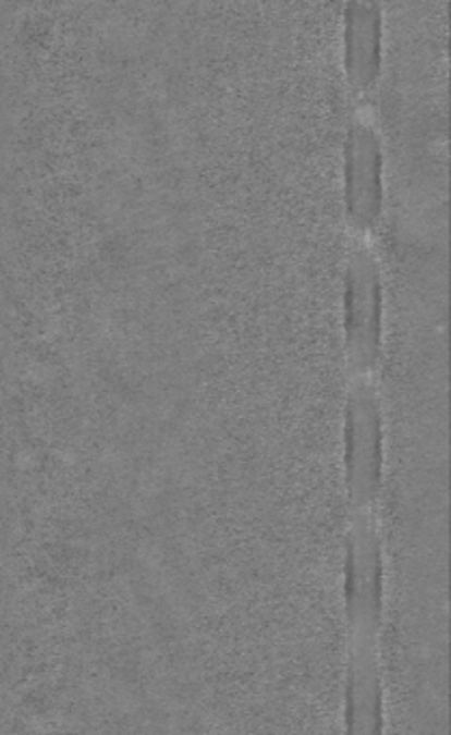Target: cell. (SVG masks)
<instances>
[{
    "mask_svg": "<svg viewBox=\"0 0 451 735\" xmlns=\"http://www.w3.org/2000/svg\"><path fill=\"white\" fill-rule=\"evenodd\" d=\"M385 204L382 140L371 117L356 108L345 138V211L350 226L365 237L378 222Z\"/></svg>",
    "mask_w": 451,
    "mask_h": 735,
    "instance_id": "cell-4",
    "label": "cell"
},
{
    "mask_svg": "<svg viewBox=\"0 0 451 735\" xmlns=\"http://www.w3.org/2000/svg\"><path fill=\"white\" fill-rule=\"evenodd\" d=\"M345 617L348 688L345 735H382L385 699L380 669V628L385 607L382 541L371 535L348 539Z\"/></svg>",
    "mask_w": 451,
    "mask_h": 735,
    "instance_id": "cell-1",
    "label": "cell"
},
{
    "mask_svg": "<svg viewBox=\"0 0 451 735\" xmlns=\"http://www.w3.org/2000/svg\"><path fill=\"white\" fill-rule=\"evenodd\" d=\"M382 65V7L374 0H352L343 11V70L356 96L374 89Z\"/></svg>",
    "mask_w": 451,
    "mask_h": 735,
    "instance_id": "cell-5",
    "label": "cell"
},
{
    "mask_svg": "<svg viewBox=\"0 0 451 735\" xmlns=\"http://www.w3.org/2000/svg\"><path fill=\"white\" fill-rule=\"evenodd\" d=\"M343 438L348 499H378L385 468V429L371 376L354 378L350 384Z\"/></svg>",
    "mask_w": 451,
    "mask_h": 735,
    "instance_id": "cell-3",
    "label": "cell"
},
{
    "mask_svg": "<svg viewBox=\"0 0 451 735\" xmlns=\"http://www.w3.org/2000/svg\"><path fill=\"white\" fill-rule=\"evenodd\" d=\"M343 330L352 376H371L382 341V281L378 259L365 240H356L348 255Z\"/></svg>",
    "mask_w": 451,
    "mask_h": 735,
    "instance_id": "cell-2",
    "label": "cell"
}]
</instances>
